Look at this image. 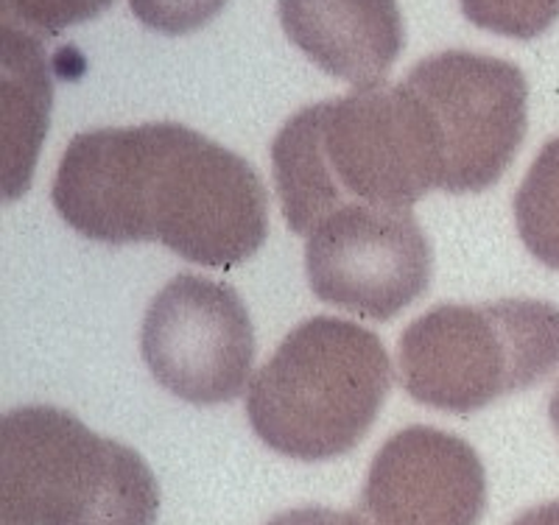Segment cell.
Here are the masks:
<instances>
[{
  "instance_id": "6da1fadb",
  "label": "cell",
  "mask_w": 559,
  "mask_h": 525,
  "mask_svg": "<svg viewBox=\"0 0 559 525\" xmlns=\"http://www.w3.org/2000/svg\"><path fill=\"white\" fill-rule=\"evenodd\" d=\"M53 207L98 243H163L233 269L269 238V196L252 165L182 123L93 129L70 140Z\"/></svg>"
},
{
  "instance_id": "7a4b0ae2",
  "label": "cell",
  "mask_w": 559,
  "mask_h": 525,
  "mask_svg": "<svg viewBox=\"0 0 559 525\" xmlns=\"http://www.w3.org/2000/svg\"><path fill=\"white\" fill-rule=\"evenodd\" d=\"M288 229L311 235L336 210H412L439 190L442 163L426 109L406 84H369L299 109L272 143Z\"/></svg>"
},
{
  "instance_id": "3957f363",
  "label": "cell",
  "mask_w": 559,
  "mask_h": 525,
  "mask_svg": "<svg viewBox=\"0 0 559 525\" xmlns=\"http://www.w3.org/2000/svg\"><path fill=\"white\" fill-rule=\"evenodd\" d=\"M392 386L381 338L353 322L313 317L283 338L247 392L252 431L299 462L349 453L376 422Z\"/></svg>"
},
{
  "instance_id": "277c9868",
  "label": "cell",
  "mask_w": 559,
  "mask_h": 525,
  "mask_svg": "<svg viewBox=\"0 0 559 525\" xmlns=\"http://www.w3.org/2000/svg\"><path fill=\"white\" fill-rule=\"evenodd\" d=\"M0 500L7 525H154L159 514L157 478L138 450L57 405L3 417Z\"/></svg>"
},
{
  "instance_id": "5b68a950",
  "label": "cell",
  "mask_w": 559,
  "mask_h": 525,
  "mask_svg": "<svg viewBox=\"0 0 559 525\" xmlns=\"http://www.w3.org/2000/svg\"><path fill=\"white\" fill-rule=\"evenodd\" d=\"M401 383L417 403L473 414L559 367V308L543 299L437 305L403 330Z\"/></svg>"
},
{
  "instance_id": "8992f818",
  "label": "cell",
  "mask_w": 559,
  "mask_h": 525,
  "mask_svg": "<svg viewBox=\"0 0 559 525\" xmlns=\"http://www.w3.org/2000/svg\"><path fill=\"white\" fill-rule=\"evenodd\" d=\"M426 109L442 163L439 190L481 193L515 159L528 123V84L507 59L442 51L403 82Z\"/></svg>"
},
{
  "instance_id": "52a82bcc",
  "label": "cell",
  "mask_w": 559,
  "mask_h": 525,
  "mask_svg": "<svg viewBox=\"0 0 559 525\" xmlns=\"http://www.w3.org/2000/svg\"><path fill=\"white\" fill-rule=\"evenodd\" d=\"M140 353L159 386L193 405L241 397L254 361V330L229 285L179 274L152 299Z\"/></svg>"
},
{
  "instance_id": "ba28073f",
  "label": "cell",
  "mask_w": 559,
  "mask_h": 525,
  "mask_svg": "<svg viewBox=\"0 0 559 525\" xmlns=\"http://www.w3.org/2000/svg\"><path fill=\"white\" fill-rule=\"evenodd\" d=\"M433 252L412 210L353 207L311 229L306 274L313 297L372 322L394 319L428 291Z\"/></svg>"
},
{
  "instance_id": "9c48e42d",
  "label": "cell",
  "mask_w": 559,
  "mask_h": 525,
  "mask_svg": "<svg viewBox=\"0 0 559 525\" xmlns=\"http://www.w3.org/2000/svg\"><path fill=\"white\" fill-rule=\"evenodd\" d=\"M487 473L462 437L412 425L383 442L361 492L367 525H478Z\"/></svg>"
},
{
  "instance_id": "30bf717a",
  "label": "cell",
  "mask_w": 559,
  "mask_h": 525,
  "mask_svg": "<svg viewBox=\"0 0 559 525\" xmlns=\"http://www.w3.org/2000/svg\"><path fill=\"white\" fill-rule=\"evenodd\" d=\"M280 23L328 76L381 84L406 45L397 0H280Z\"/></svg>"
},
{
  "instance_id": "8fae6325",
  "label": "cell",
  "mask_w": 559,
  "mask_h": 525,
  "mask_svg": "<svg viewBox=\"0 0 559 525\" xmlns=\"http://www.w3.org/2000/svg\"><path fill=\"white\" fill-rule=\"evenodd\" d=\"M3 104H7V199L32 184L39 143L48 132L51 82L37 37L3 23Z\"/></svg>"
},
{
  "instance_id": "7c38bea8",
  "label": "cell",
  "mask_w": 559,
  "mask_h": 525,
  "mask_svg": "<svg viewBox=\"0 0 559 525\" xmlns=\"http://www.w3.org/2000/svg\"><path fill=\"white\" fill-rule=\"evenodd\" d=\"M515 222L528 252L559 272V138L540 148L518 188Z\"/></svg>"
},
{
  "instance_id": "4fadbf2b",
  "label": "cell",
  "mask_w": 559,
  "mask_h": 525,
  "mask_svg": "<svg viewBox=\"0 0 559 525\" xmlns=\"http://www.w3.org/2000/svg\"><path fill=\"white\" fill-rule=\"evenodd\" d=\"M464 17L484 32L534 39L557 23L559 0H459Z\"/></svg>"
},
{
  "instance_id": "5bb4252c",
  "label": "cell",
  "mask_w": 559,
  "mask_h": 525,
  "mask_svg": "<svg viewBox=\"0 0 559 525\" xmlns=\"http://www.w3.org/2000/svg\"><path fill=\"white\" fill-rule=\"evenodd\" d=\"M115 0H3V17L7 23L17 20L23 26L37 32L57 34L70 26L96 20L107 12Z\"/></svg>"
},
{
  "instance_id": "9a60e30c",
  "label": "cell",
  "mask_w": 559,
  "mask_h": 525,
  "mask_svg": "<svg viewBox=\"0 0 559 525\" xmlns=\"http://www.w3.org/2000/svg\"><path fill=\"white\" fill-rule=\"evenodd\" d=\"M224 7L227 0H129V9L143 26L168 37L199 32Z\"/></svg>"
},
{
  "instance_id": "2e32d148",
  "label": "cell",
  "mask_w": 559,
  "mask_h": 525,
  "mask_svg": "<svg viewBox=\"0 0 559 525\" xmlns=\"http://www.w3.org/2000/svg\"><path fill=\"white\" fill-rule=\"evenodd\" d=\"M266 525H367L361 517L349 512H336L328 506H302L288 509V512L277 514L269 520Z\"/></svg>"
},
{
  "instance_id": "e0dca14e",
  "label": "cell",
  "mask_w": 559,
  "mask_h": 525,
  "mask_svg": "<svg viewBox=\"0 0 559 525\" xmlns=\"http://www.w3.org/2000/svg\"><path fill=\"white\" fill-rule=\"evenodd\" d=\"M512 525H559V500L528 509Z\"/></svg>"
},
{
  "instance_id": "ac0fdd59",
  "label": "cell",
  "mask_w": 559,
  "mask_h": 525,
  "mask_svg": "<svg viewBox=\"0 0 559 525\" xmlns=\"http://www.w3.org/2000/svg\"><path fill=\"white\" fill-rule=\"evenodd\" d=\"M548 417H551L554 431H557V437H559V383L554 386V392H551V403H548Z\"/></svg>"
}]
</instances>
